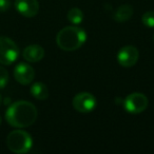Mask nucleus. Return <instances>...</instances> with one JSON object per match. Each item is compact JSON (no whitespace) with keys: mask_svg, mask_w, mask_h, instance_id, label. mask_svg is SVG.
Here are the masks:
<instances>
[{"mask_svg":"<svg viewBox=\"0 0 154 154\" xmlns=\"http://www.w3.org/2000/svg\"><path fill=\"white\" fill-rule=\"evenodd\" d=\"M38 112L32 103L18 100L13 103L5 112V120L14 128L22 129L30 127L37 119Z\"/></svg>","mask_w":154,"mask_h":154,"instance_id":"1","label":"nucleus"},{"mask_svg":"<svg viewBox=\"0 0 154 154\" xmlns=\"http://www.w3.org/2000/svg\"><path fill=\"white\" fill-rule=\"evenodd\" d=\"M87 40V34L78 26H66L56 36L57 45L61 50L72 52L79 49Z\"/></svg>","mask_w":154,"mask_h":154,"instance_id":"2","label":"nucleus"},{"mask_svg":"<svg viewBox=\"0 0 154 154\" xmlns=\"http://www.w3.org/2000/svg\"><path fill=\"white\" fill-rule=\"evenodd\" d=\"M7 146L12 152L16 154L28 153L33 146V140L31 135L26 131L14 130L8 135Z\"/></svg>","mask_w":154,"mask_h":154,"instance_id":"3","label":"nucleus"},{"mask_svg":"<svg viewBox=\"0 0 154 154\" xmlns=\"http://www.w3.org/2000/svg\"><path fill=\"white\" fill-rule=\"evenodd\" d=\"M19 49L17 45L8 37H0V63L10 66L17 60Z\"/></svg>","mask_w":154,"mask_h":154,"instance_id":"4","label":"nucleus"},{"mask_svg":"<svg viewBox=\"0 0 154 154\" xmlns=\"http://www.w3.org/2000/svg\"><path fill=\"white\" fill-rule=\"evenodd\" d=\"M147 96L143 93L134 92L129 94L124 100V108L130 114H139L143 113L148 108Z\"/></svg>","mask_w":154,"mask_h":154,"instance_id":"5","label":"nucleus"},{"mask_svg":"<svg viewBox=\"0 0 154 154\" xmlns=\"http://www.w3.org/2000/svg\"><path fill=\"white\" fill-rule=\"evenodd\" d=\"M96 98L89 92L78 93L74 96L72 105L74 109L79 113H90L96 107Z\"/></svg>","mask_w":154,"mask_h":154,"instance_id":"6","label":"nucleus"},{"mask_svg":"<svg viewBox=\"0 0 154 154\" xmlns=\"http://www.w3.org/2000/svg\"><path fill=\"white\" fill-rule=\"evenodd\" d=\"M139 58V52L133 45H126L122 48L117 54V61L124 68L133 66Z\"/></svg>","mask_w":154,"mask_h":154,"instance_id":"7","label":"nucleus"},{"mask_svg":"<svg viewBox=\"0 0 154 154\" xmlns=\"http://www.w3.org/2000/svg\"><path fill=\"white\" fill-rule=\"evenodd\" d=\"M35 77V71L29 63L20 62L14 69V78L20 85H30Z\"/></svg>","mask_w":154,"mask_h":154,"instance_id":"8","label":"nucleus"},{"mask_svg":"<svg viewBox=\"0 0 154 154\" xmlns=\"http://www.w3.org/2000/svg\"><path fill=\"white\" fill-rule=\"evenodd\" d=\"M15 8L19 14L24 17H34L38 14V0H15Z\"/></svg>","mask_w":154,"mask_h":154,"instance_id":"9","label":"nucleus"},{"mask_svg":"<svg viewBox=\"0 0 154 154\" xmlns=\"http://www.w3.org/2000/svg\"><path fill=\"white\" fill-rule=\"evenodd\" d=\"M22 56L28 62H38L45 56V50L38 45H31L23 50Z\"/></svg>","mask_w":154,"mask_h":154,"instance_id":"10","label":"nucleus"},{"mask_svg":"<svg viewBox=\"0 0 154 154\" xmlns=\"http://www.w3.org/2000/svg\"><path fill=\"white\" fill-rule=\"evenodd\" d=\"M133 8L130 5H122L115 11L113 18L117 22H126L132 17Z\"/></svg>","mask_w":154,"mask_h":154,"instance_id":"11","label":"nucleus"},{"mask_svg":"<svg viewBox=\"0 0 154 154\" xmlns=\"http://www.w3.org/2000/svg\"><path fill=\"white\" fill-rule=\"evenodd\" d=\"M30 92L34 98L38 100H45L49 97V90L48 87L42 82H35L30 89Z\"/></svg>","mask_w":154,"mask_h":154,"instance_id":"12","label":"nucleus"},{"mask_svg":"<svg viewBox=\"0 0 154 154\" xmlns=\"http://www.w3.org/2000/svg\"><path fill=\"white\" fill-rule=\"evenodd\" d=\"M68 19L73 24H79L84 19V13L78 8H73L68 12Z\"/></svg>","mask_w":154,"mask_h":154,"instance_id":"13","label":"nucleus"},{"mask_svg":"<svg viewBox=\"0 0 154 154\" xmlns=\"http://www.w3.org/2000/svg\"><path fill=\"white\" fill-rule=\"evenodd\" d=\"M141 21H143V26L147 28H154V11L146 12L141 17Z\"/></svg>","mask_w":154,"mask_h":154,"instance_id":"14","label":"nucleus"},{"mask_svg":"<svg viewBox=\"0 0 154 154\" xmlns=\"http://www.w3.org/2000/svg\"><path fill=\"white\" fill-rule=\"evenodd\" d=\"M9 82V72L3 66H0V89H3Z\"/></svg>","mask_w":154,"mask_h":154,"instance_id":"15","label":"nucleus"},{"mask_svg":"<svg viewBox=\"0 0 154 154\" xmlns=\"http://www.w3.org/2000/svg\"><path fill=\"white\" fill-rule=\"evenodd\" d=\"M11 7V2L10 0H0V13L7 12Z\"/></svg>","mask_w":154,"mask_h":154,"instance_id":"16","label":"nucleus"},{"mask_svg":"<svg viewBox=\"0 0 154 154\" xmlns=\"http://www.w3.org/2000/svg\"><path fill=\"white\" fill-rule=\"evenodd\" d=\"M1 103H2V97H1V95H0V106H1Z\"/></svg>","mask_w":154,"mask_h":154,"instance_id":"17","label":"nucleus"},{"mask_svg":"<svg viewBox=\"0 0 154 154\" xmlns=\"http://www.w3.org/2000/svg\"><path fill=\"white\" fill-rule=\"evenodd\" d=\"M1 120L2 119H1V116H0V125H1Z\"/></svg>","mask_w":154,"mask_h":154,"instance_id":"18","label":"nucleus"}]
</instances>
